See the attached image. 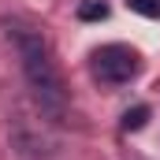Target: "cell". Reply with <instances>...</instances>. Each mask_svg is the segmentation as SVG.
Returning <instances> with one entry per match:
<instances>
[{
  "mask_svg": "<svg viewBox=\"0 0 160 160\" xmlns=\"http://www.w3.org/2000/svg\"><path fill=\"white\" fill-rule=\"evenodd\" d=\"M0 26H4V34L11 41L15 56H19V67H22V75H26L30 93L38 97L41 112H48L52 119H60V116L67 112V89H63V78H60V71H56V63H52L48 41L41 38L38 26H30V22L19 19V15H4Z\"/></svg>",
  "mask_w": 160,
  "mask_h": 160,
  "instance_id": "6da1fadb",
  "label": "cell"
},
{
  "mask_svg": "<svg viewBox=\"0 0 160 160\" xmlns=\"http://www.w3.org/2000/svg\"><path fill=\"white\" fill-rule=\"evenodd\" d=\"M89 67H93V78L104 82V86H127V82L142 71V56L130 45L112 41V45H101L89 56Z\"/></svg>",
  "mask_w": 160,
  "mask_h": 160,
  "instance_id": "7a4b0ae2",
  "label": "cell"
},
{
  "mask_svg": "<svg viewBox=\"0 0 160 160\" xmlns=\"http://www.w3.org/2000/svg\"><path fill=\"white\" fill-rule=\"evenodd\" d=\"M149 123V104H134L123 112V130H142Z\"/></svg>",
  "mask_w": 160,
  "mask_h": 160,
  "instance_id": "3957f363",
  "label": "cell"
},
{
  "mask_svg": "<svg viewBox=\"0 0 160 160\" xmlns=\"http://www.w3.org/2000/svg\"><path fill=\"white\" fill-rule=\"evenodd\" d=\"M127 8L145 19H160V0H127Z\"/></svg>",
  "mask_w": 160,
  "mask_h": 160,
  "instance_id": "277c9868",
  "label": "cell"
},
{
  "mask_svg": "<svg viewBox=\"0 0 160 160\" xmlns=\"http://www.w3.org/2000/svg\"><path fill=\"white\" fill-rule=\"evenodd\" d=\"M78 19H82V22H97V19H108V8H104V4H82V8H78Z\"/></svg>",
  "mask_w": 160,
  "mask_h": 160,
  "instance_id": "5b68a950",
  "label": "cell"
}]
</instances>
